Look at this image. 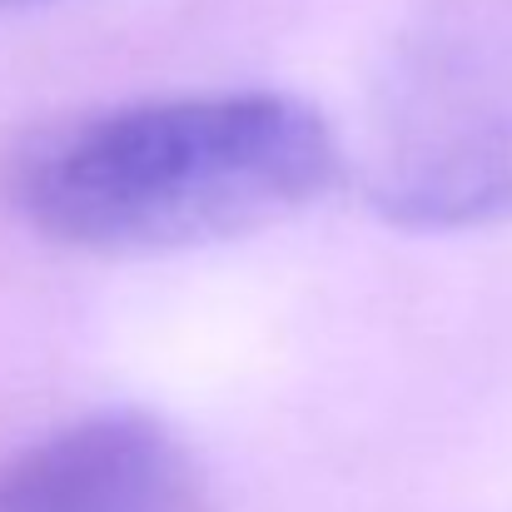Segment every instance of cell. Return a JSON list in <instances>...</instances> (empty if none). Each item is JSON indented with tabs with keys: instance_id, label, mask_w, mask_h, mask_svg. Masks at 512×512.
I'll use <instances>...</instances> for the list:
<instances>
[{
	"instance_id": "1",
	"label": "cell",
	"mask_w": 512,
	"mask_h": 512,
	"mask_svg": "<svg viewBox=\"0 0 512 512\" xmlns=\"http://www.w3.org/2000/svg\"><path fill=\"white\" fill-rule=\"evenodd\" d=\"M339 174L314 105L284 90H194L55 120L10 150L0 184L55 244L145 254L284 219Z\"/></svg>"
},
{
	"instance_id": "2",
	"label": "cell",
	"mask_w": 512,
	"mask_h": 512,
	"mask_svg": "<svg viewBox=\"0 0 512 512\" xmlns=\"http://www.w3.org/2000/svg\"><path fill=\"white\" fill-rule=\"evenodd\" d=\"M378 209L413 229L512 219V30L428 40L383 95Z\"/></svg>"
},
{
	"instance_id": "3",
	"label": "cell",
	"mask_w": 512,
	"mask_h": 512,
	"mask_svg": "<svg viewBox=\"0 0 512 512\" xmlns=\"http://www.w3.org/2000/svg\"><path fill=\"white\" fill-rule=\"evenodd\" d=\"M0 512H204V478L160 418L105 408L10 453Z\"/></svg>"
},
{
	"instance_id": "4",
	"label": "cell",
	"mask_w": 512,
	"mask_h": 512,
	"mask_svg": "<svg viewBox=\"0 0 512 512\" xmlns=\"http://www.w3.org/2000/svg\"><path fill=\"white\" fill-rule=\"evenodd\" d=\"M30 5H45V0H0V10H30Z\"/></svg>"
}]
</instances>
